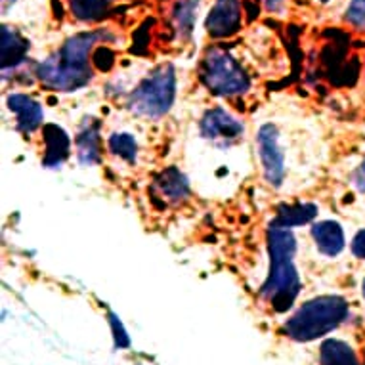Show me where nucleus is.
Masks as SVG:
<instances>
[{
  "mask_svg": "<svg viewBox=\"0 0 365 365\" xmlns=\"http://www.w3.org/2000/svg\"><path fill=\"white\" fill-rule=\"evenodd\" d=\"M106 150L115 161L125 165V167H136L138 165L140 153V140L136 138V134H132L130 130H113L106 138Z\"/></svg>",
  "mask_w": 365,
  "mask_h": 365,
  "instance_id": "nucleus-13",
  "label": "nucleus"
},
{
  "mask_svg": "<svg viewBox=\"0 0 365 365\" xmlns=\"http://www.w3.org/2000/svg\"><path fill=\"white\" fill-rule=\"evenodd\" d=\"M103 148L106 144L100 132V123L94 119L86 120L75 136V153H77L78 163L84 167H94L102 161Z\"/></svg>",
  "mask_w": 365,
  "mask_h": 365,
  "instance_id": "nucleus-10",
  "label": "nucleus"
},
{
  "mask_svg": "<svg viewBox=\"0 0 365 365\" xmlns=\"http://www.w3.org/2000/svg\"><path fill=\"white\" fill-rule=\"evenodd\" d=\"M111 0H67V8L78 21H98L109 10Z\"/></svg>",
  "mask_w": 365,
  "mask_h": 365,
  "instance_id": "nucleus-18",
  "label": "nucleus"
},
{
  "mask_svg": "<svg viewBox=\"0 0 365 365\" xmlns=\"http://www.w3.org/2000/svg\"><path fill=\"white\" fill-rule=\"evenodd\" d=\"M29 54V42L18 29L10 25L2 27V73L8 77V73L16 71L27 60Z\"/></svg>",
  "mask_w": 365,
  "mask_h": 365,
  "instance_id": "nucleus-12",
  "label": "nucleus"
},
{
  "mask_svg": "<svg viewBox=\"0 0 365 365\" xmlns=\"http://www.w3.org/2000/svg\"><path fill=\"white\" fill-rule=\"evenodd\" d=\"M109 324H111V331H113V339H115V346L117 348H128L130 346V339L126 335L125 327L119 322V317L115 314H109Z\"/></svg>",
  "mask_w": 365,
  "mask_h": 365,
  "instance_id": "nucleus-20",
  "label": "nucleus"
},
{
  "mask_svg": "<svg viewBox=\"0 0 365 365\" xmlns=\"http://www.w3.org/2000/svg\"><path fill=\"white\" fill-rule=\"evenodd\" d=\"M310 235L317 252L327 258L339 257L346 247L344 232H342L341 224L335 220L314 222L310 227Z\"/></svg>",
  "mask_w": 365,
  "mask_h": 365,
  "instance_id": "nucleus-11",
  "label": "nucleus"
},
{
  "mask_svg": "<svg viewBox=\"0 0 365 365\" xmlns=\"http://www.w3.org/2000/svg\"><path fill=\"white\" fill-rule=\"evenodd\" d=\"M352 184L359 193H365V161L352 174Z\"/></svg>",
  "mask_w": 365,
  "mask_h": 365,
  "instance_id": "nucleus-22",
  "label": "nucleus"
},
{
  "mask_svg": "<svg viewBox=\"0 0 365 365\" xmlns=\"http://www.w3.org/2000/svg\"><path fill=\"white\" fill-rule=\"evenodd\" d=\"M346 21L358 31H365V0H352L346 10Z\"/></svg>",
  "mask_w": 365,
  "mask_h": 365,
  "instance_id": "nucleus-19",
  "label": "nucleus"
},
{
  "mask_svg": "<svg viewBox=\"0 0 365 365\" xmlns=\"http://www.w3.org/2000/svg\"><path fill=\"white\" fill-rule=\"evenodd\" d=\"M264 4L268 8L269 12H274V10H279L283 4V0H264Z\"/></svg>",
  "mask_w": 365,
  "mask_h": 365,
  "instance_id": "nucleus-23",
  "label": "nucleus"
},
{
  "mask_svg": "<svg viewBox=\"0 0 365 365\" xmlns=\"http://www.w3.org/2000/svg\"><path fill=\"white\" fill-rule=\"evenodd\" d=\"M361 294H364V299H365V279L364 283H361Z\"/></svg>",
  "mask_w": 365,
  "mask_h": 365,
  "instance_id": "nucleus-24",
  "label": "nucleus"
},
{
  "mask_svg": "<svg viewBox=\"0 0 365 365\" xmlns=\"http://www.w3.org/2000/svg\"><path fill=\"white\" fill-rule=\"evenodd\" d=\"M199 77L215 96L240 98L251 92L252 81L245 67L220 46H212L199 66Z\"/></svg>",
  "mask_w": 365,
  "mask_h": 365,
  "instance_id": "nucleus-6",
  "label": "nucleus"
},
{
  "mask_svg": "<svg viewBox=\"0 0 365 365\" xmlns=\"http://www.w3.org/2000/svg\"><path fill=\"white\" fill-rule=\"evenodd\" d=\"M317 2H329V0H317Z\"/></svg>",
  "mask_w": 365,
  "mask_h": 365,
  "instance_id": "nucleus-25",
  "label": "nucleus"
},
{
  "mask_svg": "<svg viewBox=\"0 0 365 365\" xmlns=\"http://www.w3.org/2000/svg\"><path fill=\"white\" fill-rule=\"evenodd\" d=\"M252 148L262 180L276 192L300 186L317 167V136L302 120L282 115L262 119L252 136Z\"/></svg>",
  "mask_w": 365,
  "mask_h": 365,
  "instance_id": "nucleus-1",
  "label": "nucleus"
},
{
  "mask_svg": "<svg viewBox=\"0 0 365 365\" xmlns=\"http://www.w3.org/2000/svg\"><path fill=\"white\" fill-rule=\"evenodd\" d=\"M6 108L12 111L16 128L24 134H33L38 130L44 120V111L42 106L36 102L35 98L27 94H10L6 100Z\"/></svg>",
  "mask_w": 365,
  "mask_h": 365,
  "instance_id": "nucleus-8",
  "label": "nucleus"
},
{
  "mask_svg": "<svg viewBox=\"0 0 365 365\" xmlns=\"http://www.w3.org/2000/svg\"><path fill=\"white\" fill-rule=\"evenodd\" d=\"M297 249L299 245L294 230L272 220L268 227L269 268L260 289V297L276 314L291 310L302 289V279L297 268Z\"/></svg>",
  "mask_w": 365,
  "mask_h": 365,
  "instance_id": "nucleus-2",
  "label": "nucleus"
},
{
  "mask_svg": "<svg viewBox=\"0 0 365 365\" xmlns=\"http://www.w3.org/2000/svg\"><path fill=\"white\" fill-rule=\"evenodd\" d=\"M319 365H361L356 350L341 339H325L319 346Z\"/></svg>",
  "mask_w": 365,
  "mask_h": 365,
  "instance_id": "nucleus-15",
  "label": "nucleus"
},
{
  "mask_svg": "<svg viewBox=\"0 0 365 365\" xmlns=\"http://www.w3.org/2000/svg\"><path fill=\"white\" fill-rule=\"evenodd\" d=\"M350 247H352L354 257L365 260V230H361V232L356 234V237L352 240V245Z\"/></svg>",
  "mask_w": 365,
  "mask_h": 365,
  "instance_id": "nucleus-21",
  "label": "nucleus"
},
{
  "mask_svg": "<svg viewBox=\"0 0 365 365\" xmlns=\"http://www.w3.org/2000/svg\"><path fill=\"white\" fill-rule=\"evenodd\" d=\"M178 94V77L170 63L155 67L128 92L126 109L140 120H161L174 108Z\"/></svg>",
  "mask_w": 365,
  "mask_h": 365,
  "instance_id": "nucleus-5",
  "label": "nucleus"
},
{
  "mask_svg": "<svg viewBox=\"0 0 365 365\" xmlns=\"http://www.w3.org/2000/svg\"><path fill=\"white\" fill-rule=\"evenodd\" d=\"M316 216H317V207L314 203H291V205H283L282 209L277 210L274 222L294 230V227L310 224Z\"/></svg>",
  "mask_w": 365,
  "mask_h": 365,
  "instance_id": "nucleus-16",
  "label": "nucleus"
},
{
  "mask_svg": "<svg viewBox=\"0 0 365 365\" xmlns=\"http://www.w3.org/2000/svg\"><path fill=\"white\" fill-rule=\"evenodd\" d=\"M199 0H180L173 10V25L180 38L192 36L195 21H197Z\"/></svg>",
  "mask_w": 365,
  "mask_h": 365,
  "instance_id": "nucleus-17",
  "label": "nucleus"
},
{
  "mask_svg": "<svg viewBox=\"0 0 365 365\" xmlns=\"http://www.w3.org/2000/svg\"><path fill=\"white\" fill-rule=\"evenodd\" d=\"M44 134V159L42 165L48 168H58L66 161L71 151V140L63 128L58 125H46L42 128Z\"/></svg>",
  "mask_w": 365,
  "mask_h": 365,
  "instance_id": "nucleus-14",
  "label": "nucleus"
},
{
  "mask_svg": "<svg viewBox=\"0 0 365 365\" xmlns=\"http://www.w3.org/2000/svg\"><path fill=\"white\" fill-rule=\"evenodd\" d=\"M102 38H106L103 31H83L69 36L54 54L36 67V77L42 86L54 92H73L86 86L94 75L90 56Z\"/></svg>",
  "mask_w": 365,
  "mask_h": 365,
  "instance_id": "nucleus-3",
  "label": "nucleus"
},
{
  "mask_svg": "<svg viewBox=\"0 0 365 365\" xmlns=\"http://www.w3.org/2000/svg\"><path fill=\"white\" fill-rule=\"evenodd\" d=\"M348 302L336 294L306 300L283 325V335L294 342H312L339 329L348 317Z\"/></svg>",
  "mask_w": 365,
  "mask_h": 365,
  "instance_id": "nucleus-4",
  "label": "nucleus"
},
{
  "mask_svg": "<svg viewBox=\"0 0 365 365\" xmlns=\"http://www.w3.org/2000/svg\"><path fill=\"white\" fill-rule=\"evenodd\" d=\"M241 0H215L205 21V29L212 38H227L241 29Z\"/></svg>",
  "mask_w": 365,
  "mask_h": 365,
  "instance_id": "nucleus-7",
  "label": "nucleus"
},
{
  "mask_svg": "<svg viewBox=\"0 0 365 365\" xmlns=\"http://www.w3.org/2000/svg\"><path fill=\"white\" fill-rule=\"evenodd\" d=\"M190 180L178 167L165 168L155 180H153V193L155 197L165 201L167 205L184 203L190 197Z\"/></svg>",
  "mask_w": 365,
  "mask_h": 365,
  "instance_id": "nucleus-9",
  "label": "nucleus"
}]
</instances>
